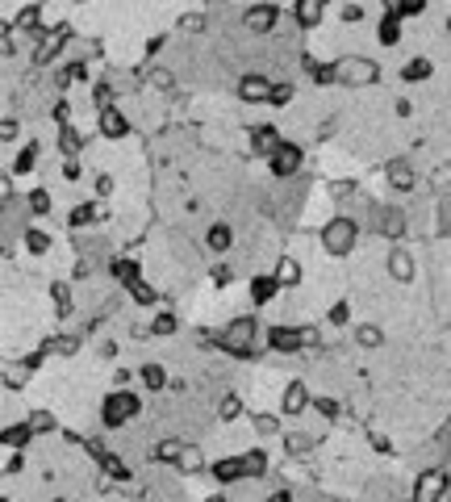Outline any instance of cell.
<instances>
[{"instance_id": "6da1fadb", "label": "cell", "mask_w": 451, "mask_h": 502, "mask_svg": "<svg viewBox=\"0 0 451 502\" xmlns=\"http://www.w3.org/2000/svg\"><path fill=\"white\" fill-rule=\"evenodd\" d=\"M255 335H259L255 318H234L226 331H217V348L230 352L234 360H251L255 356Z\"/></svg>"}, {"instance_id": "7a4b0ae2", "label": "cell", "mask_w": 451, "mask_h": 502, "mask_svg": "<svg viewBox=\"0 0 451 502\" xmlns=\"http://www.w3.org/2000/svg\"><path fill=\"white\" fill-rule=\"evenodd\" d=\"M330 75H335V84H356V88H364V84H376V80H381V67H376L372 59L343 54V59L330 63Z\"/></svg>"}, {"instance_id": "3957f363", "label": "cell", "mask_w": 451, "mask_h": 502, "mask_svg": "<svg viewBox=\"0 0 451 502\" xmlns=\"http://www.w3.org/2000/svg\"><path fill=\"white\" fill-rule=\"evenodd\" d=\"M268 344L272 352H309L318 348V327H272Z\"/></svg>"}, {"instance_id": "277c9868", "label": "cell", "mask_w": 451, "mask_h": 502, "mask_svg": "<svg viewBox=\"0 0 451 502\" xmlns=\"http://www.w3.org/2000/svg\"><path fill=\"white\" fill-rule=\"evenodd\" d=\"M138 411H142L138 394H130V390H113V394L105 398V406H100V423H105V427H121V423L138 419Z\"/></svg>"}, {"instance_id": "5b68a950", "label": "cell", "mask_w": 451, "mask_h": 502, "mask_svg": "<svg viewBox=\"0 0 451 502\" xmlns=\"http://www.w3.org/2000/svg\"><path fill=\"white\" fill-rule=\"evenodd\" d=\"M356 239H360V226H356L351 218H330V222L322 226V247H326L330 256H351Z\"/></svg>"}, {"instance_id": "8992f818", "label": "cell", "mask_w": 451, "mask_h": 502, "mask_svg": "<svg viewBox=\"0 0 451 502\" xmlns=\"http://www.w3.org/2000/svg\"><path fill=\"white\" fill-rule=\"evenodd\" d=\"M448 494V473L443 469H427L422 478H418V486H414V499L418 502H435Z\"/></svg>"}, {"instance_id": "52a82bcc", "label": "cell", "mask_w": 451, "mask_h": 502, "mask_svg": "<svg viewBox=\"0 0 451 502\" xmlns=\"http://www.w3.org/2000/svg\"><path fill=\"white\" fill-rule=\"evenodd\" d=\"M67 38H71V25H67V21H59V25H54V34H46V38L38 42V50H33V63H38V67H42V63H50V59L63 50V42H67Z\"/></svg>"}, {"instance_id": "ba28073f", "label": "cell", "mask_w": 451, "mask_h": 502, "mask_svg": "<svg viewBox=\"0 0 451 502\" xmlns=\"http://www.w3.org/2000/svg\"><path fill=\"white\" fill-rule=\"evenodd\" d=\"M301 159H305V155H301V147H297V142H280V147L272 151V159H268V163H272V172H276V176H293V172L301 168Z\"/></svg>"}, {"instance_id": "9c48e42d", "label": "cell", "mask_w": 451, "mask_h": 502, "mask_svg": "<svg viewBox=\"0 0 451 502\" xmlns=\"http://www.w3.org/2000/svg\"><path fill=\"white\" fill-rule=\"evenodd\" d=\"M272 80H263V75H243L238 80V96L247 101V105H263V101H272Z\"/></svg>"}, {"instance_id": "30bf717a", "label": "cell", "mask_w": 451, "mask_h": 502, "mask_svg": "<svg viewBox=\"0 0 451 502\" xmlns=\"http://www.w3.org/2000/svg\"><path fill=\"white\" fill-rule=\"evenodd\" d=\"M389 276H393L397 285H410V281H414V256H410L406 247H393V251H389Z\"/></svg>"}, {"instance_id": "8fae6325", "label": "cell", "mask_w": 451, "mask_h": 502, "mask_svg": "<svg viewBox=\"0 0 451 502\" xmlns=\"http://www.w3.org/2000/svg\"><path fill=\"white\" fill-rule=\"evenodd\" d=\"M276 17H280L276 4H251V8H247V25H251L255 34H268V29L276 25Z\"/></svg>"}, {"instance_id": "7c38bea8", "label": "cell", "mask_w": 451, "mask_h": 502, "mask_svg": "<svg viewBox=\"0 0 451 502\" xmlns=\"http://www.w3.org/2000/svg\"><path fill=\"white\" fill-rule=\"evenodd\" d=\"M213 478H217V486H234L238 478H247V461L243 457H226V461L213 465Z\"/></svg>"}, {"instance_id": "4fadbf2b", "label": "cell", "mask_w": 451, "mask_h": 502, "mask_svg": "<svg viewBox=\"0 0 451 502\" xmlns=\"http://www.w3.org/2000/svg\"><path fill=\"white\" fill-rule=\"evenodd\" d=\"M100 134L105 138H125L130 134V121L121 109H100Z\"/></svg>"}, {"instance_id": "5bb4252c", "label": "cell", "mask_w": 451, "mask_h": 502, "mask_svg": "<svg viewBox=\"0 0 451 502\" xmlns=\"http://www.w3.org/2000/svg\"><path fill=\"white\" fill-rule=\"evenodd\" d=\"M280 406H284V415H301V411L309 406V390H305L301 381H289V385H284V398H280Z\"/></svg>"}, {"instance_id": "9a60e30c", "label": "cell", "mask_w": 451, "mask_h": 502, "mask_svg": "<svg viewBox=\"0 0 451 502\" xmlns=\"http://www.w3.org/2000/svg\"><path fill=\"white\" fill-rule=\"evenodd\" d=\"M293 17H297L301 29H314V25L322 21V0H297V4H293Z\"/></svg>"}, {"instance_id": "2e32d148", "label": "cell", "mask_w": 451, "mask_h": 502, "mask_svg": "<svg viewBox=\"0 0 451 502\" xmlns=\"http://www.w3.org/2000/svg\"><path fill=\"white\" fill-rule=\"evenodd\" d=\"M385 176H389V184H393V189H402V193L418 184V180H414V168H410L406 159H393V163L385 168Z\"/></svg>"}, {"instance_id": "e0dca14e", "label": "cell", "mask_w": 451, "mask_h": 502, "mask_svg": "<svg viewBox=\"0 0 451 502\" xmlns=\"http://www.w3.org/2000/svg\"><path fill=\"white\" fill-rule=\"evenodd\" d=\"M251 147H255V155H268V159H272V151L280 147V134H276L272 126H259V130H251Z\"/></svg>"}, {"instance_id": "ac0fdd59", "label": "cell", "mask_w": 451, "mask_h": 502, "mask_svg": "<svg viewBox=\"0 0 451 502\" xmlns=\"http://www.w3.org/2000/svg\"><path fill=\"white\" fill-rule=\"evenodd\" d=\"M276 289H284V285L276 281V272H272V276H255V281H251V302H255V306H263V302H272V297H276Z\"/></svg>"}, {"instance_id": "d6986e66", "label": "cell", "mask_w": 451, "mask_h": 502, "mask_svg": "<svg viewBox=\"0 0 451 502\" xmlns=\"http://www.w3.org/2000/svg\"><path fill=\"white\" fill-rule=\"evenodd\" d=\"M29 436H38V431L29 427V419H25V423H17V427H4V431H0L4 448H25V444H29Z\"/></svg>"}, {"instance_id": "ffe728a7", "label": "cell", "mask_w": 451, "mask_h": 502, "mask_svg": "<svg viewBox=\"0 0 451 502\" xmlns=\"http://www.w3.org/2000/svg\"><path fill=\"white\" fill-rule=\"evenodd\" d=\"M427 4L422 0H389L385 4V17H393V21H402V17H418Z\"/></svg>"}, {"instance_id": "44dd1931", "label": "cell", "mask_w": 451, "mask_h": 502, "mask_svg": "<svg viewBox=\"0 0 451 502\" xmlns=\"http://www.w3.org/2000/svg\"><path fill=\"white\" fill-rule=\"evenodd\" d=\"M381 235L402 239V235H406V214H402V209H385V214H381Z\"/></svg>"}, {"instance_id": "7402d4cb", "label": "cell", "mask_w": 451, "mask_h": 502, "mask_svg": "<svg viewBox=\"0 0 451 502\" xmlns=\"http://www.w3.org/2000/svg\"><path fill=\"white\" fill-rule=\"evenodd\" d=\"M276 281L289 289V285H297L301 281V264L293 260V256H280V264H276Z\"/></svg>"}, {"instance_id": "603a6c76", "label": "cell", "mask_w": 451, "mask_h": 502, "mask_svg": "<svg viewBox=\"0 0 451 502\" xmlns=\"http://www.w3.org/2000/svg\"><path fill=\"white\" fill-rule=\"evenodd\" d=\"M356 344L368 348V352H372V348H385V331L372 327V323H364V327H356Z\"/></svg>"}, {"instance_id": "cb8c5ba5", "label": "cell", "mask_w": 451, "mask_h": 502, "mask_svg": "<svg viewBox=\"0 0 451 502\" xmlns=\"http://www.w3.org/2000/svg\"><path fill=\"white\" fill-rule=\"evenodd\" d=\"M402 80L406 84H418V80H431V59H410L402 67Z\"/></svg>"}, {"instance_id": "d4e9b609", "label": "cell", "mask_w": 451, "mask_h": 502, "mask_svg": "<svg viewBox=\"0 0 451 502\" xmlns=\"http://www.w3.org/2000/svg\"><path fill=\"white\" fill-rule=\"evenodd\" d=\"M113 276H117L125 289H134V285L142 281V276H138V264H134V260H113Z\"/></svg>"}, {"instance_id": "484cf974", "label": "cell", "mask_w": 451, "mask_h": 502, "mask_svg": "<svg viewBox=\"0 0 451 502\" xmlns=\"http://www.w3.org/2000/svg\"><path fill=\"white\" fill-rule=\"evenodd\" d=\"M176 469H180V473H201V469H205V457H201V452H197L192 444H184V452H180Z\"/></svg>"}, {"instance_id": "4316f807", "label": "cell", "mask_w": 451, "mask_h": 502, "mask_svg": "<svg viewBox=\"0 0 451 502\" xmlns=\"http://www.w3.org/2000/svg\"><path fill=\"white\" fill-rule=\"evenodd\" d=\"M17 25H21V29H29V34H38V29H42V8H38V4L17 8Z\"/></svg>"}, {"instance_id": "83f0119b", "label": "cell", "mask_w": 451, "mask_h": 502, "mask_svg": "<svg viewBox=\"0 0 451 502\" xmlns=\"http://www.w3.org/2000/svg\"><path fill=\"white\" fill-rule=\"evenodd\" d=\"M67 222H71V226H92V222H100V209H96V205H75Z\"/></svg>"}, {"instance_id": "f1b7e54d", "label": "cell", "mask_w": 451, "mask_h": 502, "mask_svg": "<svg viewBox=\"0 0 451 502\" xmlns=\"http://www.w3.org/2000/svg\"><path fill=\"white\" fill-rule=\"evenodd\" d=\"M205 243H209V251H226L230 247V226H209V235H205Z\"/></svg>"}, {"instance_id": "f546056e", "label": "cell", "mask_w": 451, "mask_h": 502, "mask_svg": "<svg viewBox=\"0 0 451 502\" xmlns=\"http://www.w3.org/2000/svg\"><path fill=\"white\" fill-rule=\"evenodd\" d=\"M151 390H167V373H163V364H142V373H138Z\"/></svg>"}, {"instance_id": "4dcf8cb0", "label": "cell", "mask_w": 451, "mask_h": 502, "mask_svg": "<svg viewBox=\"0 0 451 502\" xmlns=\"http://www.w3.org/2000/svg\"><path fill=\"white\" fill-rule=\"evenodd\" d=\"M180 452H184V444H180V440H163V444L155 448V461H163V465H176V461H180Z\"/></svg>"}, {"instance_id": "1f68e13d", "label": "cell", "mask_w": 451, "mask_h": 502, "mask_svg": "<svg viewBox=\"0 0 451 502\" xmlns=\"http://www.w3.org/2000/svg\"><path fill=\"white\" fill-rule=\"evenodd\" d=\"M376 38H381V46H397V38H402V25H397L393 17H385V21H381V29H376Z\"/></svg>"}, {"instance_id": "d6a6232c", "label": "cell", "mask_w": 451, "mask_h": 502, "mask_svg": "<svg viewBox=\"0 0 451 502\" xmlns=\"http://www.w3.org/2000/svg\"><path fill=\"white\" fill-rule=\"evenodd\" d=\"M25 247H29L33 256H46V251H50V235H46V230H25Z\"/></svg>"}, {"instance_id": "836d02e7", "label": "cell", "mask_w": 451, "mask_h": 502, "mask_svg": "<svg viewBox=\"0 0 451 502\" xmlns=\"http://www.w3.org/2000/svg\"><path fill=\"white\" fill-rule=\"evenodd\" d=\"M243 461H247V478H263V469H268V457H263L259 448L243 452Z\"/></svg>"}, {"instance_id": "e575fe53", "label": "cell", "mask_w": 451, "mask_h": 502, "mask_svg": "<svg viewBox=\"0 0 451 502\" xmlns=\"http://www.w3.org/2000/svg\"><path fill=\"white\" fill-rule=\"evenodd\" d=\"M59 147H63V155H79V147H84V138H79V134H75V130L67 126V130L59 134Z\"/></svg>"}, {"instance_id": "d590c367", "label": "cell", "mask_w": 451, "mask_h": 502, "mask_svg": "<svg viewBox=\"0 0 451 502\" xmlns=\"http://www.w3.org/2000/svg\"><path fill=\"white\" fill-rule=\"evenodd\" d=\"M100 465H105V473H109V478H117V482H125V478H130V469H125L113 452H105V457H100Z\"/></svg>"}, {"instance_id": "8d00e7d4", "label": "cell", "mask_w": 451, "mask_h": 502, "mask_svg": "<svg viewBox=\"0 0 451 502\" xmlns=\"http://www.w3.org/2000/svg\"><path fill=\"white\" fill-rule=\"evenodd\" d=\"M29 209H33L38 218L50 214V193H46V189H33V193H29Z\"/></svg>"}, {"instance_id": "74e56055", "label": "cell", "mask_w": 451, "mask_h": 502, "mask_svg": "<svg viewBox=\"0 0 451 502\" xmlns=\"http://www.w3.org/2000/svg\"><path fill=\"white\" fill-rule=\"evenodd\" d=\"M284 448H289L293 457H305V452L314 448V440H309V436H284Z\"/></svg>"}, {"instance_id": "f35d334b", "label": "cell", "mask_w": 451, "mask_h": 502, "mask_svg": "<svg viewBox=\"0 0 451 502\" xmlns=\"http://www.w3.org/2000/svg\"><path fill=\"white\" fill-rule=\"evenodd\" d=\"M151 84H155L159 92H171V88H176V75L163 71V67H155V71H151Z\"/></svg>"}, {"instance_id": "ab89813d", "label": "cell", "mask_w": 451, "mask_h": 502, "mask_svg": "<svg viewBox=\"0 0 451 502\" xmlns=\"http://www.w3.org/2000/svg\"><path fill=\"white\" fill-rule=\"evenodd\" d=\"M50 293H54V306H59V318H67V314H71V297H67V285H50Z\"/></svg>"}, {"instance_id": "60d3db41", "label": "cell", "mask_w": 451, "mask_h": 502, "mask_svg": "<svg viewBox=\"0 0 451 502\" xmlns=\"http://www.w3.org/2000/svg\"><path fill=\"white\" fill-rule=\"evenodd\" d=\"M238 411H243L238 394H226V398H222V406H217V415H222V419H238Z\"/></svg>"}, {"instance_id": "b9f144b4", "label": "cell", "mask_w": 451, "mask_h": 502, "mask_svg": "<svg viewBox=\"0 0 451 502\" xmlns=\"http://www.w3.org/2000/svg\"><path fill=\"white\" fill-rule=\"evenodd\" d=\"M309 406H314L318 415H326V419H339V402H335V398H309Z\"/></svg>"}, {"instance_id": "7bdbcfd3", "label": "cell", "mask_w": 451, "mask_h": 502, "mask_svg": "<svg viewBox=\"0 0 451 502\" xmlns=\"http://www.w3.org/2000/svg\"><path fill=\"white\" fill-rule=\"evenodd\" d=\"M33 163H38V147H33V142H29V147H25V151H21V155H17V176H21V172H29V168H33Z\"/></svg>"}, {"instance_id": "ee69618b", "label": "cell", "mask_w": 451, "mask_h": 502, "mask_svg": "<svg viewBox=\"0 0 451 502\" xmlns=\"http://www.w3.org/2000/svg\"><path fill=\"white\" fill-rule=\"evenodd\" d=\"M130 293H134V302H142V306H155V302H159V293H155L151 285H142V281H138Z\"/></svg>"}, {"instance_id": "f6af8a7d", "label": "cell", "mask_w": 451, "mask_h": 502, "mask_svg": "<svg viewBox=\"0 0 451 502\" xmlns=\"http://www.w3.org/2000/svg\"><path fill=\"white\" fill-rule=\"evenodd\" d=\"M171 331H176V314H159L151 323V335H171Z\"/></svg>"}, {"instance_id": "bcb514c9", "label": "cell", "mask_w": 451, "mask_h": 502, "mask_svg": "<svg viewBox=\"0 0 451 502\" xmlns=\"http://www.w3.org/2000/svg\"><path fill=\"white\" fill-rule=\"evenodd\" d=\"M42 348H46V352H59V356H71L79 344H75V339H46Z\"/></svg>"}, {"instance_id": "7dc6e473", "label": "cell", "mask_w": 451, "mask_h": 502, "mask_svg": "<svg viewBox=\"0 0 451 502\" xmlns=\"http://www.w3.org/2000/svg\"><path fill=\"white\" fill-rule=\"evenodd\" d=\"M180 29L201 34V29H205V17H201V13H184V17H180Z\"/></svg>"}, {"instance_id": "c3c4849f", "label": "cell", "mask_w": 451, "mask_h": 502, "mask_svg": "<svg viewBox=\"0 0 451 502\" xmlns=\"http://www.w3.org/2000/svg\"><path fill=\"white\" fill-rule=\"evenodd\" d=\"M29 427H33V431H54L59 423H54V419H50L46 411H38V415H29Z\"/></svg>"}, {"instance_id": "681fc988", "label": "cell", "mask_w": 451, "mask_h": 502, "mask_svg": "<svg viewBox=\"0 0 451 502\" xmlns=\"http://www.w3.org/2000/svg\"><path fill=\"white\" fill-rule=\"evenodd\" d=\"M71 80H88V67H84V63H71V67L59 75V84H71Z\"/></svg>"}, {"instance_id": "f907efd6", "label": "cell", "mask_w": 451, "mask_h": 502, "mask_svg": "<svg viewBox=\"0 0 451 502\" xmlns=\"http://www.w3.org/2000/svg\"><path fill=\"white\" fill-rule=\"evenodd\" d=\"M25 469V457H21V448H8V461H4V473H21Z\"/></svg>"}, {"instance_id": "816d5d0a", "label": "cell", "mask_w": 451, "mask_h": 502, "mask_svg": "<svg viewBox=\"0 0 451 502\" xmlns=\"http://www.w3.org/2000/svg\"><path fill=\"white\" fill-rule=\"evenodd\" d=\"M92 96H96V105H100V109H113V105H109V101H113V84H96V92H92Z\"/></svg>"}, {"instance_id": "f5cc1de1", "label": "cell", "mask_w": 451, "mask_h": 502, "mask_svg": "<svg viewBox=\"0 0 451 502\" xmlns=\"http://www.w3.org/2000/svg\"><path fill=\"white\" fill-rule=\"evenodd\" d=\"M293 101V84H276L272 88V105H289Z\"/></svg>"}, {"instance_id": "db71d44e", "label": "cell", "mask_w": 451, "mask_h": 502, "mask_svg": "<svg viewBox=\"0 0 451 502\" xmlns=\"http://www.w3.org/2000/svg\"><path fill=\"white\" fill-rule=\"evenodd\" d=\"M255 427H259V431H263V436H276V431H280V427H276V419H272V415H255Z\"/></svg>"}, {"instance_id": "11a10c76", "label": "cell", "mask_w": 451, "mask_h": 502, "mask_svg": "<svg viewBox=\"0 0 451 502\" xmlns=\"http://www.w3.org/2000/svg\"><path fill=\"white\" fill-rule=\"evenodd\" d=\"M0 138H4V142H13V138H17V121H13V117H4V121H0Z\"/></svg>"}, {"instance_id": "9f6ffc18", "label": "cell", "mask_w": 451, "mask_h": 502, "mask_svg": "<svg viewBox=\"0 0 451 502\" xmlns=\"http://www.w3.org/2000/svg\"><path fill=\"white\" fill-rule=\"evenodd\" d=\"M364 17V4H343V21H360Z\"/></svg>"}, {"instance_id": "6f0895ef", "label": "cell", "mask_w": 451, "mask_h": 502, "mask_svg": "<svg viewBox=\"0 0 451 502\" xmlns=\"http://www.w3.org/2000/svg\"><path fill=\"white\" fill-rule=\"evenodd\" d=\"M54 121L67 130V126H71V109H67V105H54Z\"/></svg>"}, {"instance_id": "680465c9", "label": "cell", "mask_w": 451, "mask_h": 502, "mask_svg": "<svg viewBox=\"0 0 451 502\" xmlns=\"http://www.w3.org/2000/svg\"><path fill=\"white\" fill-rule=\"evenodd\" d=\"M347 310H351V306H347V302H339V306L330 310V323H347Z\"/></svg>"}, {"instance_id": "91938a15", "label": "cell", "mask_w": 451, "mask_h": 502, "mask_svg": "<svg viewBox=\"0 0 451 502\" xmlns=\"http://www.w3.org/2000/svg\"><path fill=\"white\" fill-rule=\"evenodd\" d=\"M448 29H451V17H448Z\"/></svg>"}]
</instances>
